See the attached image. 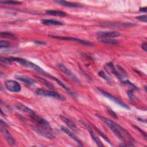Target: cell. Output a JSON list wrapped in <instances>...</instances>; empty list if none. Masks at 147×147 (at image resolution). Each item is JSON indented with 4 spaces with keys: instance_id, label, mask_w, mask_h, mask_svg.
<instances>
[{
    "instance_id": "1",
    "label": "cell",
    "mask_w": 147,
    "mask_h": 147,
    "mask_svg": "<svg viewBox=\"0 0 147 147\" xmlns=\"http://www.w3.org/2000/svg\"><path fill=\"white\" fill-rule=\"evenodd\" d=\"M96 116H97L100 120L104 122L121 141L123 142L125 141V140L123 135V134L125 136H126L129 138L130 141H133V138L130 136V134H129V133L127 132V131L125 130L124 128H123L121 126H120L116 122H114L113 121L102 116L101 115L96 114Z\"/></svg>"
},
{
    "instance_id": "2",
    "label": "cell",
    "mask_w": 147,
    "mask_h": 147,
    "mask_svg": "<svg viewBox=\"0 0 147 147\" xmlns=\"http://www.w3.org/2000/svg\"><path fill=\"white\" fill-rule=\"evenodd\" d=\"M32 129L39 135L49 140H53L56 137L55 134L49 124L38 125L35 123L32 125Z\"/></svg>"
},
{
    "instance_id": "3",
    "label": "cell",
    "mask_w": 147,
    "mask_h": 147,
    "mask_svg": "<svg viewBox=\"0 0 147 147\" xmlns=\"http://www.w3.org/2000/svg\"><path fill=\"white\" fill-rule=\"evenodd\" d=\"M9 59L12 61H16L17 63H18L21 65H22L25 67H26V68H31L32 69H33L36 71L40 72L41 74H42L43 73L45 72V71L42 69V68H41L37 65L35 64L34 63H33L30 61H28L26 59H22L20 57H9Z\"/></svg>"
},
{
    "instance_id": "4",
    "label": "cell",
    "mask_w": 147,
    "mask_h": 147,
    "mask_svg": "<svg viewBox=\"0 0 147 147\" xmlns=\"http://www.w3.org/2000/svg\"><path fill=\"white\" fill-rule=\"evenodd\" d=\"M35 94L42 96H46V97H50V98H53L60 100H66V98L57 93L56 91H48V90H45L42 88H38L36 90Z\"/></svg>"
},
{
    "instance_id": "5",
    "label": "cell",
    "mask_w": 147,
    "mask_h": 147,
    "mask_svg": "<svg viewBox=\"0 0 147 147\" xmlns=\"http://www.w3.org/2000/svg\"><path fill=\"white\" fill-rule=\"evenodd\" d=\"M57 67L61 71L63 72L64 74H65L67 76L69 77L75 83L78 84H80V82L79 80V79L76 76L75 74L69 69H68L66 66L63 65V64L59 63L56 64Z\"/></svg>"
},
{
    "instance_id": "6",
    "label": "cell",
    "mask_w": 147,
    "mask_h": 147,
    "mask_svg": "<svg viewBox=\"0 0 147 147\" xmlns=\"http://www.w3.org/2000/svg\"><path fill=\"white\" fill-rule=\"evenodd\" d=\"M49 36H50L52 38H55L69 40V41H74V42H78V43H80V44L86 45V46H92L94 45L92 42H91L88 41H86V40H82V39H79V38H74V37H71L61 36H53V35H49Z\"/></svg>"
},
{
    "instance_id": "7",
    "label": "cell",
    "mask_w": 147,
    "mask_h": 147,
    "mask_svg": "<svg viewBox=\"0 0 147 147\" xmlns=\"http://www.w3.org/2000/svg\"><path fill=\"white\" fill-rule=\"evenodd\" d=\"M5 88L12 92H18L21 90V85L16 81L9 80L5 82Z\"/></svg>"
},
{
    "instance_id": "8",
    "label": "cell",
    "mask_w": 147,
    "mask_h": 147,
    "mask_svg": "<svg viewBox=\"0 0 147 147\" xmlns=\"http://www.w3.org/2000/svg\"><path fill=\"white\" fill-rule=\"evenodd\" d=\"M98 90H99V91L100 92V93H102V95H103L105 97H106V98L110 99V100H111L113 101L114 102L116 103L117 104H118V105H119L120 106H121V107H123V108H125V109H130L129 107L126 104H125V103L124 102H123L121 99H118V98H117L116 96H114V95H111V94L108 93L107 92H106V91H103V90H101V89H100V88H99Z\"/></svg>"
},
{
    "instance_id": "9",
    "label": "cell",
    "mask_w": 147,
    "mask_h": 147,
    "mask_svg": "<svg viewBox=\"0 0 147 147\" xmlns=\"http://www.w3.org/2000/svg\"><path fill=\"white\" fill-rule=\"evenodd\" d=\"M42 75H44V76H47V77H48V78H50L51 79H52V80H55V82H56L61 87H63L68 93H69L71 96H72L73 97H76V94H75V92H74L72 90H71L68 86H67L63 82H62L61 80H60L59 79H58L57 78H56V77H55V76H52V75H49V74H48V73H47V72H44V73H43Z\"/></svg>"
},
{
    "instance_id": "10",
    "label": "cell",
    "mask_w": 147,
    "mask_h": 147,
    "mask_svg": "<svg viewBox=\"0 0 147 147\" xmlns=\"http://www.w3.org/2000/svg\"><path fill=\"white\" fill-rule=\"evenodd\" d=\"M82 125H83L89 131L91 137V138H92V140L94 141V142H95V144L98 146H103V145L101 143L100 140L99 139V138L97 137L96 133L94 132V131L93 130V129L91 128V126H90L87 123L84 122V121H79Z\"/></svg>"
},
{
    "instance_id": "11",
    "label": "cell",
    "mask_w": 147,
    "mask_h": 147,
    "mask_svg": "<svg viewBox=\"0 0 147 147\" xmlns=\"http://www.w3.org/2000/svg\"><path fill=\"white\" fill-rule=\"evenodd\" d=\"M136 24L131 22H105L102 24V26H109L112 28H129L134 26Z\"/></svg>"
},
{
    "instance_id": "12",
    "label": "cell",
    "mask_w": 147,
    "mask_h": 147,
    "mask_svg": "<svg viewBox=\"0 0 147 147\" xmlns=\"http://www.w3.org/2000/svg\"><path fill=\"white\" fill-rule=\"evenodd\" d=\"M1 132L5 137L6 141L8 144L11 145H15L16 144V141L12 135L10 133V132L7 130L6 129H3L2 127H1Z\"/></svg>"
},
{
    "instance_id": "13",
    "label": "cell",
    "mask_w": 147,
    "mask_h": 147,
    "mask_svg": "<svg viewBox=\"0 0 147 147\" xmlns=\"http://www.w3.org/2000/svg\"><path fill=\"white\" fill-rule=\"evenodd\" d=\"M106 68L109 70L112 74H113L114 75H115L117 78L119 80H122L123 79V76L122 74L119 72V71H118L114 65L113 63L112 62H109L107 64H106L105 65Z\"/></svg>"
},
{
    "instance_id": "14",
    "label": "cell",
    "mask_w": 147,
    "mask_h": 147,
    "mask_svg": "<svg viewBox=\"0 0 147 147\" xmlns=\"http://www.w3.org/2000/svg\"><path fill=\"white\" fill-rule=\"evenodd\" d=\"M96 34L102 37H108V38H114L117 37L121 36V34L119 32L115 31H99Z\"/></svg>"
},
{
    "instance_id": "15",
    "label": "cell",
    "mask_w": 147,
    "mask_h": 147,
    "mask_svg": "<svg viewBox=\"0 0 147 147\" xmlns=\"http://www.w3.org/2000/svg\"><path fill=\"white\" fill-rule=\"evenodd\" d=\"M61 130L64 133H65L67 136H68L70 138H71L72 140H74V141H75L80 146H83L82 142V141L75 136V134L72 132L68 127L64 126H61Z\"/></svg>"
},
{
    "instance_id": "16",
    "label": "cell",
    "mask_w": 147,
    "mask_h": 147,
    "mask_svg": "<svg viewBox=\"0 0 147 147\" xmlns=\"http://www.w3.org/2000/svg\"><path fill=\"white\" fill-rule=\"evenodd\" d=\"M15 78L21 82H22L23 83H24L25 84L28 85V86H34V84H36V82L31 79L29 77L26 76H24V75H15Z\"/></svg>"
},
{
    "instance_id": "17",
    "label": "cell",
    "mask_w": 147,
    "mask_h": 147,
    "mask_svg": "<svg viewBox=\"0 0 147 147\" xmlns=\"http://www.w3.org/2000/svg\"><path fill=\"white\" fill-rule=\"evenodd\" d=\"M60 118L72 130H74L75 132H78L79 131L78 128L77 127L76 125L71 119H69V118H67L64 116H63V115L60 116Z\"/></svg>"
},
{
    "instance_id": "18",
    "label": "cell",
    "mask_w": 147,
    "mask_h": 147,
    "mask_svg": "<svg viewBox=\"0 0 147 147\" xmlns=\"http://www.w3.org/2000/svg\"><path fill=\"white\" fill-rule=\"evenodd\" d=\"M56 3H57L62 6H65V7H83V5H80V4H78V3H73V2H67V1H55Z\"/></svg>"
},
{
    "instance_id": "19",
    "label": "cell",
    "mask_w": 147,
    "mask_h": 147,
    "mask_svg": "<svg viewBox=\"0 0 147 147\" xmlns=\"http://www.w3.org/2000/svg\"><path fill=\"white\" fill-rule=\"evenodd\" d=\"M16 108H17L18 110H20V111H22V112H24V113H27V114H29V115L34 113V111H33V110H32L31 109L29 108L28 107H27V106H26L25 105H22V104H21V103H16Z\"/></svg>"
},
{
    "instance_id": "20",
    "label": "cell",
    "mask_w": 147,
    "mask_h": 147,
    "mask_svg": "<svg viewBox=\"0 0 147 147\" xmlns=\"http://www.w3.org/2000/svg\"><path fill=\"white\" fill-rule=\"evenodd\" d=\"M98 40L99 42L104 43V44H111V45H118V41L114 39H113L112 38L100 37Z\"/></svg>"
},
{
    "instance_id": "21",
    "label": "cell",
    "mask_w": 147,
    "mask_h": 147,
    "mask_svg": "<svg viewBox=\"0 0 147 147\" xmlns=\"http://www.w3.org/2000/svg\"><path fill=\"white\" fill-rule=\"evenodd\" d=\"M45 13L48 15L53 16H58V17H65L67 16V13L65 12L60 11V10H48L45 11Z\"/></svg>"
},
{
    "instance_id": "22",
    "label": "cell",
    "mask_w": 147,
    "mask_h": 147,
    "mask_svg": "<svg viewBox=\"0 0 147 147\" xmlns=\"http://www.w3.org/2000/svg\"><path fill=\"white\" fill-rule=\"evenodd\" d=\"M41 22L44 25H63V23L54 20H47V19H44L41 21Z\"/></svg>"
},
{
    "instance_id": "23",
    "label": "cell",
    "mask_w": 147,
    "mask_h": 147,
    "mask_svg": "<svg viewBox=\"0 0 147 147\" xmlns=\"http://www.w3.org/2000/svg\"><path fill=\"white\" fill-rule=\"evenodd\" d=\"M0 36L1 37H3V38H6L13 39V40L17 39V37L15 34L9 32H1L0 33Z\"/></svg>"
},
{
    "instance_id": "24",
    "label": "cell",
    "mask_w": 147,
    "mask_h": 147,
    "mask_svg": "<svg viewBox=\"0 0 147 147\" xmlns=\"http://www.w3.org/2000/svg\"><path fill=\"white\" fill-rule=\"evenodd\" d=\"M37 79H38L42 83H43L44 85H45L47 87H48L49 89H51V90H54V89H55L51 83H49L48 81H47V80H45V79H43V78H40V77H37Z\"/></svg>"
},
{
    "instance_id": "25",
    "label": "cell",
    "mask_w": 147,
    "mask_h": 147,
    "mask_svg": "<svg viewBox=\"0 0 147 147\" xmlns=\"http://www.w3.org/2000/svg\"><path fill=\"white\" fill-rule=\"evenodd\" d=\"M98 75L100 76V77H101V78H102L103 79H105V80H106L108 83H111V79L106 74V73L104 72V71H102V70H100V71H99V72H98Z\"/></svg>"
},
{
    "instance_id": "26",
    "label": "cell",
    "mask_w": 147,
    "mask_h": 147,
    "mask_svg": "<svg viewBox=\"0 0 147 147\" xmlns=\"http://www.w3.org/2000/svg\"><path fill=\"white\" fill-rule=\"evenodd\" d=\"M0 3L9 5H18L21 4L22 2L20 1H1Z\"/></svg>"
},
{
    "instance_id": "27",
    "label": "cell",
    "mask_w": 147,
    "mask_h": 147,
    "mask_svg": "<svg viewBox=\"0 0 147 147\" xmlns=\"http://www.w3.org/2000/svg\"><path fill=\"white\" fill-rule=\"evenodd\" d=\"M94 129H95V130L96 131V132L106 141V142H107L109 144H110L111 145H112V144H111V141L109 140V139L107 138V137L106 136H105L102 131H100L97 127H96L95 126H94Z\"/></svg>"
},
{
    "instance_id": "28",
    "label": "cell",
    "mask_w": 147,
    "mask_h": 147,
    "mask_svg": "<svg viewBox=\"0 0 147 147\" xmlns=\"http://www.w3.org/2000/svg\"><path fill=\"white\" fill-rule=\"evenodd\" d=\"M0 61H1V64L2 65H10L11 64L12 61L9 58H6V57H1L0 59Z\"/></svg>"
},
{
    "instance_id": "29",
    "label": "cell",
    "mask_w": 147,
    "mask_h": 147,
    "mask_svg": "<svg viewBox=\"0 0 147 147\" xmlns=\"http://www.w3.org/2000/svg\"><path fill=\"white\" fill-rule=\"evenodd\" d=\"M10 45H11L10 43L7 41L1 40L0 41V48H1V49L9 48V47H10Z\"/></svg>"
},
{
    "instance_id": "30",
    "label": "cell",
    "mask_w": 147,
    "mask_h": 147,
    "mask_svg": "<svg viewBox=\"0 0 147 147\" xmlns=\"http://www.w3.org/2000/svg\"><path fill=\"white\" fill-rule=\"evenodd\" d=\"M123 83H124L125 84H126L127 86H128L132 90H137V87L133 83H132L131 82H130L129 80H124Z\"/></svg>"
},
{
    "instance_id": "31",
    "label": "cell",
    "mask_w": 147,
    "mask_h": 147,
    "mask_svg": "<svg viewBox=\"0 0 147 147\" xmlns=\"http://www.w3.org/2000/svg\"><path fill=\"white\" fill-rule=\"evenodd\" d=\"M127 94L128 95V97L130 99V100L131 101V102H134L136 100V98L134 95V94L133 93V91H131V90H129L127 92Z\"/></svg>"
},
{
    "instance_id": "32",
    "label": "cell",
    "mask_w": 147,
    "mask_h": 147,
    "mask_svg": "<svg viewBox=\"0 0 147 147\" xmlns=\"http://www.w3.org/2000/svg\"><path fill=\"white\" fill-rule=\"evenodd\" d=\"M137 20L141 21H142V22H146L147 21V17H146V15H141V16H137L136 17Z\"/></svg>"
},
{
    "instance_id": "33",
    "label": "cell",
    "mask_w": 147,
    "mask_h": 147,
    "mask_svg": "<svg viewBox=\"0 0 147 147\" xmlns=\"http://www.w3.org/2000/svg\"><path fill=\"white\" fill-rule=\"evenodd\" d=\"M133 126H134L138 131H140V132L141 133V134L145 138H146V133H145V131H144L143 130H141L140 127H138V126H135V125H134Z\"/></svg>"
},
{
    "instance_id": "34",
    "label": "cell",
    "mask_w": 147,
    "mask_h": 147,
    "mask_svg": "<svg viewBox=\"0 0 147 147\" xmlns=\"http://www.w3.org/2000/svg\"><path fill=\"white\" fill-rule=\"evenodd\" d=\"M107 111H108V113H109L110 115H111L113 117H114V118H118V116H117V114H116L112 109H107Z\"/></svg>"
},
{
    "instance_id": "35",
    "label": "cell",
    "mask_w": 147,
    "mask_h": 147,
    "mask_svg": "<svg viewBox=\"0 0 147 147\" xmlns=\"http://www.w3.org/2000/svg\"><path fill=\"white\" fill-rule=\"evenodd\" d=\"M141 48L145 51L146 52L147 51V44L146 42H144L141 44Z\"/></svg>"
},
{
    "instance_id": "36",
    "label": "cell",
    "mask_w": 147,
    "mask_h": 147,
    "mask_svg": "<svg viewBox=\"0 0 147 147\" xmlns=\"http://www.w3.org/2000/svg\"><path fill=\"white\" fill-rule=\"evenodd\" d=\"M34 42L37 45H45L46 42H45L44 41H34Z\"/></svg>"
},
{
    "instance_id": "37",
    "label": "cell",
    "mask_w": 147,
    "mask_h": 147,
    "mask_svg": "<svg viewBox=\"0 0 147 147\" xmlns=\"http://www.w3.org/2000/svg\"><path fill=\"white\" fill-rule=\"evenodd\" d=\"M0 122H1V125H2V126H3L4 127H7V126H9V125H8V124L6 122H5V121H3L2 119H1V120H0Z\"/></svg>"
},
{
    "instance_id": "38",
    "label": "cell",
    "mask_w": 147,
    "mask_h": 147,
    "mask_svg": "<svg viewBox=\"0 0 147 147\" xmlns=\"http://www.w3.org/2000/svg\"><path fill=\"white\" fill-rule=\"evenodd\" d=\"M146 11H147V8L146 7L140 9V11H141V12H145V13H146Z\"/></svg>"
},
{
    "instance_id": "39",
    "label": "cell",
    "mask_w": 147,
    "mask_h": 147,
    "mask_svg": "<svg viewBox=\"0 0 147 147\" xmlns=\"http://www.w3.org/2000/svg\"><path fill=\"white\" fill-rule=\"evenodd\" d=\"M1 114H3V111H2V110H1ZM3 116H6V114H4Z\"/></svg>"
}]
</instances>
